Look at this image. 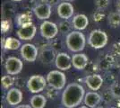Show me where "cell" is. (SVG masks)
I'll use <instances>...</instances> for the list:
<instances>
[{
	"instance_id": "24",
	"label": "cell",
	"mask_w": 120,
	"mask_h": 108,
	"mask_svg": "<svg viewBox=\"0 0 120 108\" xmlns=\"http://www.w3.org/2000/svg\"><path fill=\"white\" fill-rule=\"evenodd\" d=\"M15 78L14 77H12V75H5V76H3L2 78H1V84H2V88L4 89H10L14 85H15Z\"/></svg>"
},
{
	"instance_id": "15",
	"label": "cell",
	"mask_w": 120,
	"mask_h": 108,
	"mask_svg": "<svg viewBox=\"0 0 120 108\" xmlns=\"http://www.w3.org/2000/svg\"><path fill=\"white\" fill-rule=\"evenodd\" d=\"M74 13H75V8L68 1L62 2L57 5V15L63 20H68L74 16Z\"/></svg>"
},
{
	"instance_id": "16",
	"label": "cell",
	"mask_w": 120,
	"mask_h": 108,
	"mask_svg": "<svg viewBox=\"0 0 120 108\" xmlns=\"http://www.w3.org/2000/svg\"><path fill=\"white\" fill-rule=\"evenodd\" d=\"M72 63H73V67L77 70H83L88 66L89 59L84 53L77 52L72 57Z\"/></svg>"
},
{
	"instance_id": "4",
	"label": "cell",
	"mask_w": 120,
	"mask_h": 108,
	"mask_svg": "<svg viewBox=\"0 0 120 108\" xmlns=\"http://www.w3.org/2000/svg\"><path fill=\"white\" fill-rule=\"evenodd\" d=\"M47 82L49 87L56 88L57 90H62L65 87L66 84V77L65 73H63L62 70H51L48 73L47 77Z\"/></svg>"
},
{
	"instance_id": "14",
	"label": "cell",
	"mask_w": 120,
	"mask_h": 108,
	"mask_svg": "<svg viewBox=\"0 0 120 108\" xmlns=\"http://www.w3.org/2000/svg\"><path fill=\"white\" fill-rule=\"evenodd\" d=\"M51 6L45 2H41L33 8V13L40 20H48L51 16Z\"/></svg>"
},
{
	"instance_id": "12",
	"label": "cell",
	"mask_w": 120,
	"mask_h": 108,
	"mask_svg": "<svg viewBox=\"0 0 120 108\" xmlns=\"http://www.w3.org/2000/svg\"><path fill=\"white\" fill-rule=\"evenodd\" d=\"M56 51L51 47V45H49L44 48L40 49V52H39V59L43 64H51L52 62H55L56 57Z\"/></svg>"
},
{
	"instance_id": "30",
	"label": "cell",
	"mask_w": 120,
	"mask_h": 108,
	"mask_svg": "<svg viewBox=\"0 0 120 108\" xmlns=\"http://www.w3.org/2000/svg\"><path fill=\"white\" fill-rule=\"evenodd\" d=\"M104 16H105L104 10H98L97 9V11L93 14V20L95 22H100L104 18Z\"/></svg>"
},
{
	"instance_id": "3",
	"label": "cell",
	"mask_w": 120,
	"mask_h": 108,
	"mask_svg": "<svg viewBox=\"0 0 120 108\" xmlns=\"http://www.w3.org/2000/svg\"><path fill=\"white\" fill-rule=\"evenodd\" d=\"M108 41H109L108 34L104 31L100 30V29L91 31L88 37L89 45L95 50L103 49L108 44Z\"/></svg>"
},
{
	"instance_id": "17",
	"label": "cell",
	"mask_w": 120,
	"mask_h": 108,
	"mask_svg": "<svg viewBox=\"0 0 120 108\" xmlns=\"http://www.w3.org/2000/svg\"><path fill=\"white\" fill-rule=\"evenodd\" d=\"M102 100V96L96 91H90L85 94L83 102L84 104L90 108H96Z\"/></svg>"
},
{
	"instance_id": "29",
	"label": "cell",
	"mask_w": 120,
	"mask_h": 108,
	"mask_svg": "<svg viewBox=\"0 0 120 108\" xmlns=\"http://www.w3.org/2000/svg\"><path fill=\"white\" fill-rule=\"evenodd\" d=\"M110 89H111V91L113 93L115 98H120V83H114L110 87Z\"/></svg>"
},
{
	"instance_id": "2",
	"label": "cell",
	"mask_w": 120,
	"mask_h": 108,
	"mask_svg": "<svg viewBox=\"0 0 120 108\" xmlns=\"http://www.w3.org/2000/svg\"><path fill=\"white\" fill-rule=\"evenodd\" d=\"M65 45L72 52H81L86 45V38L81 31H72L65 37Z\"/></svg>"
},
{
	"instance_id": "26",
	"label": "cell",
	"mask_w": 120,
	"mask_h": 108,
	"mask_svg": "<svg viewBox=\"0 0 120 108\" xmlns=\"http://www.w3.org/2000/svg\"><path fill=\"white\" fill-rule=\"evenodd\" d=\"M110 0H95V6L98 10H105L109 5Z\"/></svg>"
},
{
	"instance_id": "22",
	"label": "cell",
	"mask_w": 120,
	"mask_h": 108,
	"mask_svg": "<svg viewBox=\"0 0 120 108\" xmlns=\"http://www.w3.org/2000/svg\"><path fill=\"white\" fill-rule=\"evenodd\" d=\"M16 24L19 27L29 25L32 24V16L30 12H26L23 14H20L16 17Z\"/></svg>"
},
{
	"instance_id": "25",
	"label": "cell",
	"mask_w": 120,
	"mask_h": 108,
	"mask_svg": "<svg viewBox=\"0 0 120 108\" xmlns=\"http://www.w3.org/2000/svg\"><path fill=\"white\" fill-rule=\"evenodd\" d=\"M72 28H74L73 24L68 20L62 21L58 24V29H59V32L62 34H66L67 35L69 32H72Z\"/></svg>"
},
{
	"instance_id": "36",
	"label": "cell",
	"mask_w": 120,
	"mask_h": 108,
	"mask_svg": "<svg viewBox=\"0 0 120 108\" xmlns=\"http://www.w3.org/2000/svg\"><path fill=\"white\" fill-rule=\"evenodd\" d=\"M78 108H90V107L87 106V105H82V106H80V107H78Z\"/></svg>"
},
{
	"instance_id": "11",
	"label": "cell",
	"mask_w": 120,
	"mask_h": 108,
	"mask_svg": "<svg viewBox=\"0 0 120 108\" xmlns=\"http://www.w3.org/2000/svg\"><path fill=\"white\" fill-rule=\"evenodd\" d=\"M22 97H23V95L20 89L17 88H13L7 91L5 96V100L11 106H17L18 104L22 103Z\"/></svg>"
},
{
	"instance_id": "28",
	"label": "cell",
	"mask_w": 120,
	"mask_h": 108,
	"mask_svg": "<svg viewBox=\"0 0 120 108\" xmlns=\"http://www.w3.org/2000/svg\"><path fill=\"white\" fill-rule=\"evenodd\" d=\"M102 96V99L106 101V102H111L112 100H114L115 99V96H114V95H113V93L111 91V89H107L105 92L103 93V95L101 96Z\"/></svg>"
},
{
	"instance_id": "1",
	"label": "cell",
	"mask_w": 120,
	"mask_h": 108,
	"mask_svg": "<svg viewBox=\"0 0 120 108\" xmlns=\"http://www.w3.org/2000/svg\"><path fill=\"white\" fill-rule=\"evenodd\" d=\"M84 88L78 83H71L66 86L62 94L61 103L66 108H75L79 106L85 96Z\"/></svg>"
},
{
	"instance_id": "39",
	"label": "cell",
	"mask_w": 120,
	"mask_h": 108,
	"mask_svg": "<svg viewBox=\"0 0 120 108\" xmlns=\"http://www.w3.org/2000/svg\"><path fill=\"white\" fill-rule=\"evenodd\" d=\"M109 108H119V107H117V106H111V107H109Z\"/></svg>"
},
{
	"instance_id": "38",
	"label": "cell",
	"mask_w": 120,
	"mask_h": 108,
	"mask_svg": "<svg viewBox=\"0 0 120 108\" xmlns=\"http://www.w3.org/2000/svg\"><path fill=\"white\" fill-rule=\"evenodd\" d=\"M12 1H15V2H20L22 0H12Z\"/></svg>"
},
{
	"instance_id": "37",
	"label": "cell",
	"mask_w": 120,
	"mask_h": 108,
	"mask_svg": "<svg viewBox=\"0 0 120 108\" xmlns=\"http://www.w3.org/2000/svg\"><path fill=\"white\" fill-rule=\"evenodd\" d=\"M56 108H66V107H65V106L63 105V106H57V107H56Z\"/></svg>"
},
{
	"instance_id": "20",
	"label": "cell",
	"mask_w": 120,
	"mask_h": 108,
	"mask_svg": "<svg viewBox=\"0 0 120 108\" xmlns=\"http://www.w3.org/2000/svg\"><path fill=\"white\" fill-rule=\"evenodd\" d=\"M47 104V96L43 95L35 94L31 96L30 100V104L32 108H44Z\"/></svg>"
},
{
	"instance_id": "7",
	"label": "cell",
	"mask_w": 120,
	"mask_h": 108,
	"mask_svg": "<svg viewBox=\"0 0 120 108\" xmlns=\"http://www.w3.org/2000/svg\"><path fill=\"white\" fill-rule=\"evenodd\" d=\"M39 49L34 44L25 43L21 47V56L25 61L34 62L39 58Z\"/></svg>"
},
{
	"instance_id": "34",
	"label": "cell",
	"mask_w": 120,
	"mask_h": 108,
	"mask_svg": "<svg viewBox=\"0 0 120 108\" xmlns=\"http://www.w3.org/2000/svg\"><path fill=\"white\" fill-rule=\"evenodd\" d=\"M15 108H32L30 104H18Z\"/></svg>"
},
{
	"instance_id": "9",
	"label": "cell",
	"mask_w": 120,
	"mask_h": 108,
	"mask_svg": "<svg viewBox=\"0 0 120 108\" xmlns=\"http://www.w3.org/2000/svg\"><path fill=\"white\" fill-rule=\"evenodd\" d=\"M55 65L59 70H68L73 66L72 58L66 52H58L56 57Z\"/></svg>"
},
{
	"instance_id": "23",
	"label": "cell",
	"mask_w": 120,
	"mask_h": 108,
	"mask_svg": "<svg viewBox=\"0 0 120 108\" xmlns=\"http://www.w3.org/2000/svg\"><path fill=\"white\" fill-rule=\"evenodd\" d=\"M108 23L110 27L116 28L120 26V12L116 11L110 13L108 16Z\"/></svg>"
},
{
	"instance_id": "5",
	"label": "cell",
	"mask_w": 120,
	"mask_h": 108,
	"mask_svg": "<svg viewBox=\"0 0 120 108\" xmlns=\"http://www.w3.org/2000/svg\"><path fill=\"white\" fill-rule=\"evenodd\" d=\"M47 79L41 75H32L28 79L26 86L28 90L32 94H39L47 88Z\"/></svg>"
},
{
	"instance_id": "21",
	"label": "cell",
	"mask_w": 120,
	"mask_h": 108,
	"mask_svg": "<svg viewBox=\"0 0 120 108\" xmlns=\"http://www.w3.org/2000/svg\"><path fill=\"white\" fill-rule=\"evenodd\" d=\"M3 47L5 50L16 51L21 47V41L15 37H7L6 39H3Z\"/></svg>"
},
{
	"instance_id": "40",
	"label": "cell",
	"mask_w": 120,
	"mask_h": 108,
	"mask_svg": "<svg viewBox=\"0 0 120 108\" xmlns=\"http://www.w3.org/2000/svg\"><path fill=\"white\" fill-rule=\"evenodd\" d=\"M65 1H72V0H65Z\"/></svg>"
},
{
	"instance_id": "35",
	"label": "cell",
	"mask_w": 120,
	"mask_h": 108,
	"mask_svg": "<svg viewBox=\"0 0 120 108\" xmlns=\"http://www.w3.org/2000/svg\"><path fill=\"white\" fill-rule=\"evenodd\" d=\"M116 10L120 12V0L116 1Z\"/></svg>"
},
{
	"instance_id": "13",
	"label": "cell",
	"mask_w": 120,
	"mask_h": 108,
	"mask_svg": "<svg viewBox=\"0 0 120 108\" xmlns=\"http://www.w3.org/2000/svg\"><path fill=\"white\" fill-rule=\"evenodd\" d=\"M36 32H37V27L33 24H30L29 25L19 27L16 33H17V36L19 37L20 40L30 41L34 38Z\"/></svg>"
},
{
	"instance_id": "18",
	"label": "cell",
	"mask_w": 120,
	"mask_h": 108,
	"mask_svg": "<svg viewBox=\"0 0 120 108\" xmlns=\"http://www.w3.org/2000/svg\"><path fill=\"white\" fill-rule=\"evenodd\" d=\"M72 24L75 30L82 31L87 28V26L89 24V19L85 15L79 14V15L74 16V18L72 20Z\"/></svg>"
},
{
	"instance_id": "6",
	"label": "cell",
	"mask_w": 120,
	"mask_h": 108,
	"mask_svg": "<svg viewBox=\"0 0 120 108\" xmlns=\"http://www.w3.org/2000/svg\"><path fill=\"white\" fill-rule=\"evenodd\" d=\"M58 25L50 21L45 20L40 27V35L42 36V38H44L45 40H52L54 39L58 33Z\"/></svg>"
},
{
	"instance_id": "31",
	"label": "cell",
	"mask_w": 120,
	"mask_h": 108,
	"mask_svg": "<svg viewBox=\"0 0 120 108\" xmlns=\"http://www.w3.org/2000/svg\"><path fill=\"white\" fill-rule=\"evenodd\" d=\"M10 29V23L8 20H4L1 24V30L3 33H6V32Z\"/></svg>"
},
{
	"instance_id": "27",
	"label": "cell",
	"mask_w": 120,
	"mask_h": 108,
	"mask_svg": "<svg viewBox=\"0 0 120 108\" xmlns=\"http://www.w3.org/2000/svg\"><path fill=\"white\" fill-rule=\"evenodd\" d=\"M58 91L59 90L49 87V88H48V90L46 92V96L48 98H49V99H51V100H55L56 96H57V95H58Z\"/></svg>"
},
{
	"instance_id": "10",
	"label": "cell",
	"mask_w": 120,
	"mask_h": 108,
	"mask_svg": "<svg viewBox=\"0 0 120 108\" xmlns=\"http://www.w3.org/2000/svg\"><path fill=\"white\" fill-rule=\"evenodd\" d=\"M84 82L90 90L98 91L101 88L103 83H104V80L100 75L96 74V73H92V74H89L88 76L85 77Z\"/></svg>"
},
{
	"instance_id": "19",
	"label": "cell",
	"mask_w": 120,
	"mask_h": 108,
	"mask_svg": "<svg viewBox=\"0 0 120 108\" xmlns=\"http://www.w3.org/2000/svg\"><path fill=\"white\" fill-rule=\"evenodd\" d=\"M114 63H115V58L112 55L106 54L99 59L97 65L98 68H100V70H109L114 66Z\"/></svg>"
},
{
	"instance_id": "33",
	"label": "cell",
	"mask_w": 120,
	"mask_h": 108,
	"mask_svg": "<svg viewBox=\"0 0 120 108\" xmlns=\"http://www.w3.org/2000/svg\"><path fill=\"white\" fill-rule=\"evenodd\" d=\"M42 2H45L50 5H54L58 3V0H42Z\"/></svg>"
},
{
	"instance_id": "8",
	"label": "cell",
	"mask_w": 120,
	"mask_h": 108,
	"mask_svg": "<svg viewBox=\"0 0 120 108\" xmlns=\"http://www.w3.org/2000/svg\"><path fill=\"white\" fill-rule=\"evenodd\" d=\"M23 68V63L20 59L16 57H9L6 59L5 63V68L7 74L16 76L20 74Z\"/></svg>"
},
{
	"instance_id": "32",
	"label": "cell",
	"mask_w": 120,
	"mask_h": 108,
	"mask_svg": "<svg viewBox=\"0 0 120 108\" xmlns=\"http://www.w3.org/2000/svg\"><path fill=\"white\" fill-rule=\"evenodd\" d=\"M112 52L116 56H120V42H116L112 46Z\"/></svg>"
}]
</instances>
